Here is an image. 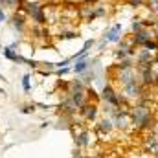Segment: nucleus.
<instances>
[{
  "mask_svg": "<svg viewBox=\"0 0 158 158\" xmlns=\"http://www.w3.org/2000/svg\"><path fill=\"white\" fill-rule=\"evenodd\" d=\"M88 64H90L88 59H85V57H83V59H77L76 64H74V68H72V72H74V74H81V72H85V70L88 68Z\"/></svg>",
  "mask_w": 158,
  "mask_h": 158,
  "instance_id": "nucleus-6",
  "label": "nucleus"
},
{
  "mask_svg": "<svg viewBox=\"0 0 158 158\" xmlns=\"http://www.w3.org/2000/svg\"><path fill=\"white\" fill-rule=\"evenodd\" d=\"M28 76H26V77H24V81H22V85H24V88H26V90H30V81H28Z\"/></svg>",
  "mask_w": 158,
  "mask_h": 158,
  "instance_id": "nucleus-10",
  "label": "nucleus"
},
{
  "mask_svg": "<svg viewBox=\"0 0 158 158\" xmlns=\"http://www.w3.org/2000/svg\"><path fill=\"white\" fill-rule=\"evenodd\" d=\"M103 39L107 40V42H119V40H121V24H114V26L105 33Z\"/></svg>",
  "mask_w": 158,
  "mask_h": 158,
  "instance_id": "nucleus-2",
  "label": "nucleus"
},
{
  "mask_svg": "<svg viewBox=\"0 0 158 158\" xmlns=\"http://www.w3.org/2000/svg\"><path fill=\"white\" fill-rule=\"evenodd\" d=\"M143 145H145L147 155H156V153H158V136L151 132V136L145 140V143H143Z\"/></svg>",
  "mask_w": 158,
  "mask_h": 158,
  "instance_id": "nucleus-4",
  "label": "nucleus"
},
{
  "mask_svg": "<svg viewBox=\"0 0 158 158\" xmlns=\"http://www.w3.org/2000/svg\"><path fill=\"white\" fill-rule=\"evenodd\" d=\"M127 2H129V6H132V7H140V6L147 4V0H127Z\"/></svg>",
  "mask_w": 158,
  "mask_h": 158,
  "instance_id": "nucleus-9",
  "label": "nucleus"
},
{
  "mask_svg": "<svg viewBox=\"0 0 158 158\" xmlns=\"http://www.w3.org/2000/svg\"><path fill=\"white\" fill-rule=\"evenodd\" d=\"M129 114H131V119H132L134 129H138V131H151V129H153V125H155L153 109L149 107L145 96H143L138 103H134V107L129 110Z\"/></svg>",
  "mask_w": 158,
  "mask_h": 158,
  "instance_id": "nucleus-1",
  "label": "nucleus"
},
{
  "mask_svg": "<svg viewBox=\"0 0 158 158\" xmlns=\"http://www.w3.org/2000/svg\"><path fill=\"white\" fill-rule=\"evenodd\" d=\"M145 28H149V26H145V22L140 20V19H134L132 24H131V31H132V35H134V33H140V31L145 30Z\"/></svg>",
  "mask_w": 158,
  "mask_h": 158,
  "instance_id": "nucleus-7",
  "label": "nucleus"
},
{
  "mask_svg": "<svg viewBox=\"0 0 158 158\" xmlns=\"http://www.w3.org/2000/svg\"><path fill=\"white\" fill-rule=\"evenodd\" d=\"M98 131H99L101 134H109L110 131H114V123H112V119L109 118V116L101 118L99 121H98Z\"/></svg>",
  "mask_w": 158,
  "mask_h": 158,
  "instance_id": "nucleus-5",
  "label": "nucleus"
},
{
  "mask_svg": "<svg viewBox=\"0 0 158 158\" xmlns=\"http://www.w3.org/2000/svg\"><path fill=\"white\" fill-rule=\"evenodd\" d=\"M142 48H145V50H151V52H156L158 53V40L156 39H151V40H147Z\"/></svg>",
  "mask_w": 158,
  "mask_h": 158,
  "instance_id": "nucleus-8",
  "label": "nucleus"
},
{
  "mask_svg": "<svg viewBox=\"0 0 158 158\" xmlns=\"http://www.w3.org/2000/svg\"><path fill=\"white\" fill-rule=\"evenodd\" d=\"M79 112L83 114L85 119H96V116H98V107H96L94 103H85V105L79 109Z\"/></svg>",
  "mask_w": 158,
  "mask_h": 158,
  "instance_id": "nucleus-3",
  "label": "nucleus"
},
{
  "mask_svg": "<svg viewBox=\"0 0 158 158\" xmlns=\"http://www.w3.org/2000/svg\"><path fill=\"white\" fill-rule=\"evenodd\" d=\"M0 20H4V13L2 11H0Z\"/></svg>",
  "mask_w": 158,
  "mask_h": 158,
  "instance_id": "nucleus-11",
  "label": "nucleus"
}]
</instances>
